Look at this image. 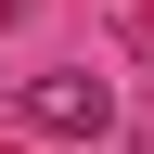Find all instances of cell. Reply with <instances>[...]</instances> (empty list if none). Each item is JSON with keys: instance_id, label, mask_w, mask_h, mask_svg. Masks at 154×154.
I'll use <instances>...</instances> for the list:
<instances>
[{"instance_id": "7a4b0ae2", "label": "cell", "mask_w": 154, "mask_h": 154, "mask_svg": "<svg viewBox=\"0 0 154 154\" xmlns=\"http://www.w3.org/2000/svg\"><path fill=\"white\" fill-rule=\"evenodd\" d=\"M13 13H26V0H0V26H13Z\"/></svg>"}, {"instance_id": "6da1fadb", "label": "cell", "mask_w": 154, "mask_h": 154, "mask_svg": "<svg viewBox=\"0 0 154 154\" xmlns=\"http://www.w3.org/2000/svg\"><path fill=\"white\" fill-rule=\"evenodd\" d=\"M13 103H26V128H38V141H103V128H116V77L51 64V77H26Z\"/></svg>"}]
</instances>
